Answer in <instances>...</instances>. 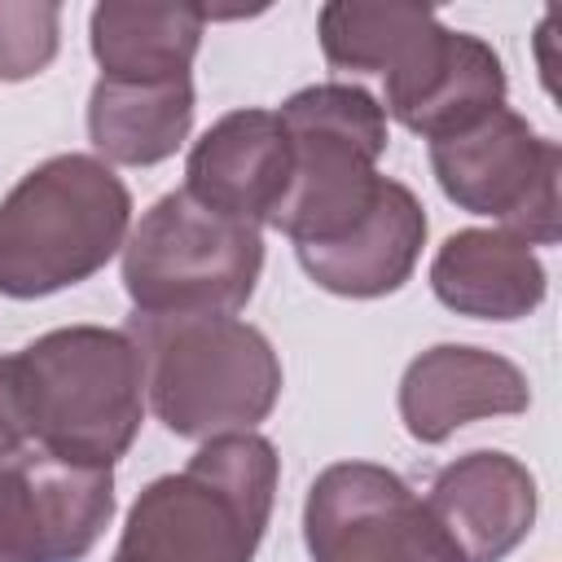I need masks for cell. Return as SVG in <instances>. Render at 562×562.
Here are the masks:
<instances>
[{"instance_id":"cell-1","label":"cell","mask_w":562,"mask_h":562,"mask_svg":"<svg viewBox=\"0 0 562 562\" xmlns=\"http://www.w3.org/2000/svg\"><path fill=\"white\" fill-rule=\"evenodd\" d=\"M140 417L145 369L123 329L66 325L0 356V457L40 448L114 470L136 443Z\"/></svg>"},{"instance_id":"cell-2","label":"cell","mask_w":562,"mask_h":562,"mask_svg":"<svg viewBox=\"0 0 562 562\" xmlns=\"http://www.w3.org/2000/svg\"><path fill=\"white\" fill-rule=\"evenodd\" d=\"M281 457L259 430L202 439L127 509L110 562H255L277 501Z\"/></svg>"},{"instance_id":"cell-3","label":"cell","mask_w":562,"mask_h":562,"mask_svg":"<svg viewBox=\"0 0 562 562\" xmlns=\"http://www.w3.org/2000/svg\"><path fill=\"white\" fill-rule=\"evenodd\" d=\"M123 334L140 351L154 417L180 439L255 430L281 400V356L237 316H140Z\"/></svg>"},{"instance_id":"cell-4","label":"cell","mask_w":562,"mask_h":562,"mask_svg":"<svg viewBox=\"0 0 562 562\" xmlns=\"http://www.w3.org/2000/svg\"><path fill=\"white\" fill-rule=\"evenodd\" d=\"M132 233V193L92 154L31 167L0 202V294L44 299L97 277Z\"/></svg>"},{"instance_id":"cell-5","label":"cell","mask_w":562,"mask_h":562,"mask_svg":"<svg viewBox=\"0 0 562 562\" xmlns=\"http://www.w3.org/2000/svg\"><path fill=\"white\" fill-rule=\"evenodd\" d=\"M290 136V180L268 215L277 233L303 246H329L351 233L378 198V158L386 154V114L356 83H312L277 110Z\"/></svg>"},{"instance_id":"cell-6","label":"cell","mask_w":562,"mask_h":562,"mask_svg":"<svg viewBox=\"0 0 562 562\" xmlns=\"http://www.w3.org/2000/svg\"><path fill=\"white\" fill-rule=\"evenodd\" d=\"M263 272L255 224L162 193L123 241V290L140 316H233Z\"/></svg>"},{"instance_id":"cell-7","label":"cell","mask_w":562,"mask_h":562,"mask_svg":"<svg viewBox=\"0 0 562 562\" xmlns=\"http://www.w3.org/2000/svg\"><path fill=\"white\" fill-rule=\"evenodd\" d=\"M430 171L452 206L496 220V228L518 233L527 246H558L562 149L518 110L501 105L474 127L430 140Z\"/></svg>"},{"instance_id":"cell-8","label":"cell","mask_w":562,"mask_h":562,"mask_svg":"<svg viewBox=\"0 0 562 562\" xmlns=\"http://www.w3.org/2000/svg\"><path fill=\"white\" fill-rule=\"evenodd\" d=\"M312 562H465L430 505L378 461L325 465L303 501Z\"/></svg>"},{"instance_id":"cell-9","label":"cell","mask_w":562,"mask_h":562,"mask_svg":"<svg viewBox=\"0 0 562 562\" xmlns=\"http://www.w3.org/2000/svg\"><path fill=\"white\" fill-rule=\"evenodd\" d=\"M114 518V470L40 448L0 457V562H79Z\"/></svg>"},{"instance_id":"cell-10","label":"cell","mask_w":562,"mask_h":562,"mask_svg":"<svg viewBox=\"0 0 562 562\" xmlns=\"http://www.w3.org/2000/svg\"><path fill=\"white\" fill-rule=\"evenodd\" d=\"M382 114L426 140L474 127L483 114L501 110L509 92L496 48L470 31H448L439 18L404 48L391 70H382Z\"/></svg>"},{"instance_id":"cell-11","label":"cell","mask_w":562,"mask_h":562,"mask_svg":"<svg viewBox=\"0 0 562 562\" xmlns=\"http://www.w3.org/2000/svg\"><path fill=\"white\" fill-rule=\"evenodd\" d=\"M527 404V373L487 347H426L400 378V422L417 443H443L483 417H518Z\"/></svg>"},{"instance_id":"cell-12","label":"cell","mask_w":562,"mask_h":562,"mask_svg":"<svg viewBox=\"0 0 562 562\" xmlns=\"http://www.w3.org/2000/svg\"><path fill=\"white\" fill-rule=\"evenodd\" d=\"M290 180V136L277 110H233L215 119L184 158V193L228 220L268 224Z\"/></svg>"},{"instance_id":"cell-13","label":"cell","mask_w":562,"mask_h":562,"mask_svg":"<svg viewBox=\"0 0 562 562\" xmlns=\"http://www.w3.org/2000/svg\"><path fill=\"white\" fill-rule=\"evenodd\" d=\"M426 505L465 562H505L531 536L536 479L518 457L474 448L435 474Z\"/></svg>"},{"instance_id":"cell-14","label":"cell","mask_w":562,"mask_h":562,"mask_svg":"<svg viewBox=\"0 0 562 562\" xmlns=\"http://www.w3.org/2000/svg\"><path fill=\"white\" fill-rule=\"evenodd\" d=\"M426 228L430 224L417 193L382 176L369 215L351 233H342L329 246H303L294 255L321 290L342 299H382L413 277L426 246Z\"/></svg>"},{"instance_id":"cell-15","label":"cell","mask_w":562,"mask_h":562,"mask_svg":"<svg viewBox=\"0 0 562 562\" xmlns=\"http://www.w3.org/2000/svg\"><path fill=\"white\" fill-rule=\"evenodd\" d=\"M435 299L470 321H522L544 303L549 277L518 233L509 228H461L443 237L430 259Z\"/></svg>"},{"instance_id":"cell-16","label":"cell","mask_w":562,"mask_h":562,"mask_svg":"<svg viewBox=\"0 0 562 562\" xmlns=\"http://www.w3.org/2000/svg\"><path fill=\"white\" fill-rule=\"evenodd\" d=\"M193 127V75L119 83L97 79L88 97V140L101 162L154 167L167 162Z\"/></svg>"},{"instance_id":"cell-17","label":"cell","mask_w":562,"mask_h":562,"mask_svg":"<svg viewBox=\"0 0 562 562\" xmlns=\"http://www.w3.org/2000/svg\"><path fill=\"white\" fill-rule=\"evenodd\" d=\"M202 4H127L101 0L88 18V44L101 79L149 83L189 75L202 44Z\"/></svg>"},{"instance_id":"cell-18","label":"cell","mask_w":562,"mask_h":562,"mask_svg":"<svg viewBox=\"0 0 562 562\" xmlns=\"http://www.w3.org/2000/svg\"><path fill=\"white\" fill-rule=\"evenodd\" d=\"M439 13L426 4H351L329 0L316 18L321 53L334 70H391L404 48L435 22Z\"/></svg>"},{"instance_id":"cell-19","label":"cell","mask_w":562,"mask_h":562,"mask_svg":"<svg viewBox=\"0 0 562 562\" xmlns=\"http://www.w3.org/2000/svg\"><path fill=\"white\" fill-rule=\"evenodd\" d=\"M57 4H0V79L18 83L57 57Z\"/></svg>"}]
</instances>
